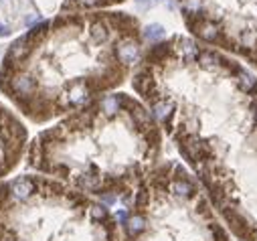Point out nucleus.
Returning <instances> with one entry per match:
<instances>
[{
  "label": "nucleus",
  "instance_id": "nucleus-1",
  "mask_svg": "<svg viewBox=\"0 0 257 241\" xmlns=\"http://www.w3.org/2000/svg\"><path fill=\"white\" fill-rule=\"evenodd\" d=\"M144 63L174 105L166 132L229 233L257 241V77L231 57L172 37Z\"/></svg>",
  "mask_w": 257,
  "mask_h": 241
},
{
  "label": "nucleus",
  "instance_id": "nucleus-2",
  "mask_svg": "<svg viewBox=\"0 0 257 241\" xmlns=\"http://www.w3.org/2000/svg\"><path fill=\"white\" fill-rule=\"evenodd\" d=\"M125 241H233L199 183L178 162L156 166L136 189Z\"/></svg>",
  "mask_w": 257,
  "mask_h": 241
},
{
  "label": "nucleus",
  "instance_id": "nucleus-3",
  "mask_svg": "<svg viewBox=\"0 0 257 241\" xmlns=\"http://www.w3.org/2000/svg\"><path fill=\"white\" fill-rule=\"evenodd\" d=\"M0 241H119V229L101 201L35 178L27 199H13L0 185Z\"/></svg>",
  "mask_w": 257,
  "mask_h": 241
},
{
  "label": "nucleus",
  "instance_id": "nucleus-4",
  "mask_svg": "<svg viewBox=\"0 0 257 241\" xmlns=\"http://www.w3.org/2000/svg\"><path fill=\"white\" fill-rule=\"evenodd\" d=\"M115 59L125 65V67H132L136 63H140L142 59V51H140V43L134 39V35H125L117 47H115Z\"/></svg>",
  "mask_w": 257,
  "mask_h": 241
},
{
  "label": "nucleus",
  "instance_id": "nucleus-5",
  "mask_svg": "<svg viewBox=\"0 0 257 241\" xmlns=\"http://www.w3.org/2000/svg\"><path fill=\"white\" fill-rule=\"evenodd\" d=\"M35 39L27 33V35H23V37H19L13 45H11V49H9V53H7V59H9V65H15V63H21V61H25V59L33 53V49H35Z\"/></svg>",
  "mask_w": 257,
  "mask_h": 241
},
{
  "label": "nucleus",
  "instance_id": "nucleus-6",
  "mask_svg": "<svg viewBox=\"0 0 257 241\" xmlns=\"http://www.w3.org/2000/svg\"><path fill=\"white\" fill-rule=\"evenodd\" d=\"M35 91H37V81H35L33 75H29V73H15V77L11 79L9 93L21 95V97H33Z\"/></svg>",
  "mask_w": 257,
  "mask_h": 241
},
{
  "label": "nucleus",
  "instance_id": "nucleus-7",
  "mask_svg": "<svg viewBox=\"0 0 257 241\" xmlns=\"http://www.w3.org/2000/svg\"><path fill=\"white\" fill-rule=\"evenodd\" d=\"M65 97H67V103L69 105L81 107V105H85L91 99V87H89L87 81H75V83L69 85Z\"/></svg>",
  "mask_w": 257,
  "mask_h": 241
},
{
  "label": "nucleus",
  "instance_id": "nucleus-8",
  "mask_svg": "<svg viewBox=\"0 0 257 241\" xmlns=\"http://www.w3.org/2000/svg\"><path fill=\"white\" fill-rule=\"evenodd\" d=\"M123 101H125L123 95H105V97L99 101V109H101V113H103L105 117H111V115H115V113L123 107Z\"/></svg>",
  "mask_w": 257,
  "mask_h": 241
},
{
  "label": "nucleus",
  "instance_id": "nucleus-9",
  "mask_svg": "<svg viewBox=\"0 0 257 241\" xmlns=\"http://www.w3.org/2000/svg\"><path fill=\"white\" fill-rule=\"evenodd\" d=\"M89 37H91V41L97 43V45L105 43L107 37H109V29H107V25L101 23V21H95V23L89 27Z\"/></svg>",
  "mask_w": 257,
  "mask_h": 241
},
{
  "label": "nucleus",
  "instance_id": "nucleus-10",
  "mask_svg": "<svg viewBox=\"0 0 257 241\" xmlns=\"http://www.w3.org/2000/svg\"><path fill=\"white\" fill-rule=\"evenodd\" d=\"M164 35H166V31H164L162 25H148V27L144 29V33H142V37H144L146 41H150V43L160 41Z\"/></svg>",
  "mask_w": 257,
  "mask_h": 241
},
{
  "label": "nucleus",
  "instance_id": "nucleus-11",
  "mask_svg": "<svg viewBox=\"0 0 257 241\" xmlns=\"http://www.w3.org/2000/svg\"><path fill=\"white\" fill-rule=\"evenodd\" d=\"M25 23H27V25H29V27L33 29V25L37 27V23H43V19H41V15H31V17H29V19H27Z\"/></svg>",
  "mask_w": 257,
  "mask_h": 241
},
{
  "label": "nucleus",
  "instance_id": "nucleus-12",
  "mask_svg": "<svg viewBox=\"0 0 257 241\" xmlns=\"http://www.w3.org/2000/svg\"><path fill=\"white\" fill-rule=\"evenodd\" d=\"M136 7H138L140 11H146V9L152 7V0H136Z\"/></svg>",
  "mask_w": 257,
  "mask_h": 241
},
{
  "label": "nucleus",
  "instance_id": "nucleus-13",
  "mask_svg": "<svg viewBox=\"0 0 257 241\" xmlns=\"http://www.w3.org/2000/svg\"><path fill=\"white\" fill-rule=\"evenodd\" d=\"M97 3H101V0H81V5H85V7H93Z\"/></svg>",
  "mask_w": 257,
  "mask_h": 241
},
{
  "label": "nucleus",
  "instance_id": "nucleus-14",
  "mask_svg": "<svg viewBox=\"0 0 257 241\" xmlns=\"http://www.w3.org/2000/svg\"><path fill=\"white\" fill-rule=\"evenodd\" d=\"M11 33V29L9 27H3V25H0V37H7Z\"/></svg>",
  "mask_w": 257,
  "mask_h": 241
}]
</instances>
